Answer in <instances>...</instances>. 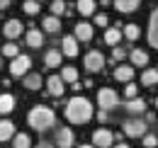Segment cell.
Returning a JSON list of instances; mask_svg holds the SVG:
<instances>
[{"instance_id":"37","label":"cell","mask_w":158,"mask_h":148,"mask_svg":"<svg viewBox=\"0 0 158 148\" xmlns=\"http://www.w3.org/2000/svg\"><path fill=\"white\" fill-rule=\"evenodd\" d=\"M98 121H102V124L107 121V109H100L98 112Z\"/></svg>"},{"instance_id":"36","label":"cell","mask_w":158,"mask_h":148,"mask_svg":"<svg viewBox=\"0 0 158 148\" xmlns=\"http://www.w3.org/2000/svg\"><path fill=\"white\" fill-rule=\"evenodd\" d=\"M107 22H110V19H107V15H105V12L95 15V24H98V27H107Z\"/></svg>"},{"instance_id":"2","label":"cell","mask_w":158,"mask_h":148,"mask_svg":"<svg viewBox=\"0 0 158 148\" xmlns=\"http://www.w3.org/2000/svg\"><path fill=\"white\" fill-rule=\"evenodd\" d=\"M27 124L34 131L44 134V131H49L56 124V114H54L51 107H46V105H37V107H32L29 114H27Z\"/></svg>"},{"instance_id":"43","label":"cell","mask_w":158,"mask_h":148,"mask_svg":"<svg viewBox=\"0 0 158 148\" xmlns=\"http://www.w3.org/2000/svg\"><path fill=\"white\" fill-rule=\"evenodd\" d=\"M0 68H2V56H0Z\"/></svg>"},{"instance_id":"13","label":"cell","mask_w":158,"mask_h":148,"mask_svg":"<svg viewBox=\"0 0 158 148\" xmlns=\"http://www.w3.org/2000/svg\"><path fill=\"white\" fill-rule=\"evenodd\" d=\"M124 109L129 112L131 117H136V114H143V112H146V102L136 95V97H131V100H127V102H124Z\"/></svg>"},{"instance_id":"12","label":"cell","mask_w":158,"mask_h":148,"mask_svg":"<svg viewBox=\"0 0 158 148\" xmlns=\"http://www.w3.org/2000/svg\"><path fill=\"white\" fill-rule=\"evenodd\" d=\"M61 51L68 56V58H76V56H78V39H76V34L63 37V41H61Z\"/></svg>"},{"instance_id":"14","label":"cell","mask_w":158,"mask_h":148,"mask_svg":"<svg viewBox=\"0 0 158 148\" xmlns=\"http://www.w3.org/2000/svg\"><path fill=\"white\" fill-rule=\"evenodd\" d=\"M2 34H5L7 39L22 37V22H20V19H7V22H5V27H2Z\"/></svg>"},{"instance_id":"23","label":"cell","mask_w":158,"mask_h":148,"mask_svg":"<svg viewBox=\"0 0 158 148\" xmlns=\"http://www.w3.org/2000/svg\"><path fill=\"white\" fill-rule=\"evenodd\" d=\"M24 88L32 90V92L41 90V75L39 73H27V75H24Z\"/></svg>"},{"instance_id":"38","label":"cell","mask_w":158,"mask_h":148,"mask_svg":"<svg viewBox=\"0 0 158 148\" xmlns=\"http://www.w3.org/2000/svg\"><path fill=\"white\" fill-rule=\"evenodd\" d=\"M34 148H56L54 143H49V141H41V143H37Z\"/></svg>"},{"instance_id":"21","label":"cell","mask_w":158,"mask_h":148,"mask_svg":"<svg viewBox=\"0 0 158 148\" xmlns=\"http://www.w3.org/2000/svg\"><path fill=\"white\" fill-rule=\"evenodd\" d=\"M139 2L141 0H114V7H117L119 12L129 15V12H136L139 10Z\"/></svg>"},{"instance_id":"1","label":"cell","mask_w":158,"mask_h":148,"mask_svg":"<svg viewBox=\"0 0 158 148\" xmlns=\"http://www.w3.org/2000/svg\"><path fill=\"white\" fill-rule=\"evenodd\" d=\"M93 117V102L83 95H73L66 105V119L71 124H85Z\"/></svg>"},{"instance_id":"31","label":"cell","mask_w":158,"mask_h":148,"mask_svg":"<svg viewBox=\"0 0 158 148\" xmlns=\"http://www.w3.org/2000/svg\"><path fill=\"white\" fill-rule=\"evenodd\" d=\"M39 2L37 0H24V5H22V10L27 12V15H39Z\"/></svg>"},{"instance_id":"5","label":"cell","mask_w":158,"mask_h":148,"mask_svg":"<svg viewBox=\"0 0 158 148\" xmlns=\"http://www.w3.org/2000/svg\"><path fill=\"white\" fill-rule=\"evenodd\" d=\"M83 66H85L88 73H100L105 68V56L100 54V51H88L85 58H83Z\"/></svg>"},{"instance_id":"40","label":"cell","mask_w":158,"mask_h":148,"mask_svg":"<svg viewBox=\"0 0 158 148\" xmlns=\"http://www.w3.org/2000/svg\"><path fill=\"white\" fill-rule=\"evenodd\" d=\"M78 148H98L95 143H83V146H78Z\"/></svg>"},{"instance_id":"10","label":"cell","mask_w":158,"mask_h":148,"mask_svg":"<svg viewBox=\"0 0 158 148\" xmlns=\"http://www.w3.org/2000/svg\"><path fill=\"white\" fill-rule=\"evenodd\" d=\"M148 44L158 49V7L151 12V17H148Z\"/></svg>"},{"instance_id":"20","label":"cell","mask_w":158,"mask_h":148,"mask_svg":"<svg viewBox=\"0 0 158 148\" xmlns=\"http://www.w3.org/2000/svg\"><path fill=\"white\" fill-rule=\"evenodd\" d=\"M12 109H15V97H12L10 92H2V95H0V114L7 117Z\"/></svg>"},{"instance_id":"28","label":"cell","mask_w":158,"mask_h":148,"mask_svg":"<svg viewBox=\"0 0 158 148\" xmlns=\"http://www.w3.org/2000/svg\"><path fill=\"white\" fill-rule=\"evenodd\" d=\"M32 146V138L27 134H15L12 136V148H29Z\"/></svg>"},{"instance_id":"25","label":"cell","mask_w":158,"mask_h":148,"mask_svg":"<svg viewBox=\"0 0 158 148\" xmlns=\"http://www.w3.org/2000/svg\"><path fill=\"white\" fill-rule=\"evenodd\" d=\"M122 37H124V34H122L119 24H117V27H110V29L105 32V44H110V46H117V44H119V39H122Z\"/></svg>"},{"instance_id":"17","label":"cell","mask_w":158,"mask_h":148,"mask_svg":"<svg viewBox=\"0 0 158 148\" xmlns=\"http://www.w3.org/2000/svg\"><path fill=\"white\" fill-rule=\"evenodd\" d=\"M24 41H27V46H32V49H41V44H44L41 29H29V32L24 34Z\"/></svg>"},{"instance_id":"8","label":"cell","mask_w":158,"mask_h":148,"mask_svg":"<svg viewBox=\"0 0 158 148\" xmlns=\"http://www.w3.org/2000/svg\"><path fill=\"white\" fill-rule=\"evenodd\" d=\"M93 143L98 148H110L112 143H114V134L110 129H98L95 134H93Z\"/></svg>"},{"instance_id":"22","label":"cell","mask_w":158,"mask_h":148,"mask_svg":"<svg viewBox=\"0 0 158 148\" xmlns=\"http://www.w3.org/2000/svg\"><path fill=\"white\" fill-rule=\"evenodd\" d=\"M141 85H146V88L158 85V68H146L141 73Z\"/></svg>"},{"instance_id":"18","label":"cell","mask_w":158,"mask_h":148,"mask_svg":"<svg viewBox=\"0 0 158 148\" xmlns=\"http://www.w3.org/2000/svg\"><path fill=\"white\" fill-rule=\"evenodd\" d=\"M41 27H44V32H49V34H59L61 29V19L56 15H49V17L41 19Z\"/></svg>"},{"instance_id":"35","label":"cell","mask_w":158,"mask_h":148,"mask_svg":"<svg viewBox=\"0 0 158 148\" xmlns=\"http://www.w3.org/2000/svg\"><path fill=\"white\" fill-rule=\"evenodd\" d=\"M136 95H139V88H136V85H131V83H129V85L124 88V97H127V100H131V97H136Z\"/></svg>"},{"instance_id":"33","label":"cell","mask_w":158,"mask_h":148,"mask_svg":"<svg viewBox=\"0 0 158 148\" xmlns=\"http://www.w3.org/2000/svg\"><path fill=\"white\" fill-rule=\"evenodd\" d=\"M141 138H143V148H156L158 146V136H153V134H143Z\"/></svg>"},{"instance_id":"32","label":"cell","mask_w":158,"mask_h":148,"mask_svg":"<svg viewBox=\"0 0 158 148\" xmlns=\"http://www.w3.org/2000/svg\"><path fill=\"white\" fill-rule=\"evenodd\" d=\"M51 15H56V17L66 15V2H63V0H54V2H51Z\"/></svg>"},{"instance_id":"42","label":"cell","mask_w":158,"mask_h":148,"mask_svg":"<svg viewBox=\"0 0 158 148\" xmlns=\"http://www.w3.org/2000/svg\"><path fill=\"white\" fill-rule=\"evenodd\" d=\"M153 105H156V109H158V97H156V102H153Z\"/></svg>"},{"instance_id":"3","label":"cell","mask_w":158,"mask_h":148,"mask_svg":"<svg viewBox=\"0 0 158 148\" xmlns=\"http://www.w3.org/2000/svg\"><path fill=\"white\" fill-rule=\"evenodd\" d=\"M98 105H100V109H107V112L117 109L119 107V95L112 88H102V90H98Z\"/></svg>"},{"instance_id":"11","label":"cell","mask_w":158,"mask_h":148,"mask_svg":"<svg viewBox=\"0 0 158 148\" xmlns=\"http://www.w3.org/2000/svg\"><path fill=\"white\" fill-rule=\"evenodd\" d=\"M73 34H76L78 41H90L93 34H95V27H93V24H88V22H78V24H76V29H73Z\"/></svg>"},{"instance_id":"15","label":"cell","mask_w":158,"mask_h":148,"mask_svg":"<svg viewBox=\"0 0 158 148\" xmlns=\"http://www.w3.org/2000/svg\"><path fill=\"white\" fill-rule=\"evenodd\" d=\"M61 58H63V51L49 49V51L44 54V66H46V68H56V66H61Z\"/></svg>"},{"instance_id":"19","label":"cell","mask_w":158,"mask_h":148,"mask_svg":"<svg viewBox=\"0 0 158 148\" xmlns=\"http://www.w3.org/2000/svg\"><path fill=\"white\" fill-rule=\"evenodd\" d=\"M131 78H134V66H117L114 80H119V83H131Z\"/></svg>"},{"instance_id":"26","label":"cell","mask_w":158,"mask_h":148,"mask_svg":"<svg viewBox=\"0 0 158 148\" xmlns=\"http://www.w3.org/2000/svg\"><path fill=\"white\" fill-rule=\"evenodd\" d=\"M129 58H131V66H146L148 63V54L143 49H131Z\"/></svg>"},{"instance_id":"30","label":"cell","mask_w":158,"mask_h":148,"mask_svg":"<svg viewBox=\"0 0 158 148\" xmlns=\"http://www.w3.org/2000/svg\"><path fill=\"white\" fill-rule=\"evenodd\" d=\"M0 54L2 56H7V58H15V56L20 54V49H17V44H12V41H7L2 49H0Z\"/></svg>"},{"instance_id":"34","label":"cell","mask_w":158,"mask_h":148,"mask_svg":"<svg viewBox=\"0 0 158 148\" xmlns=\"http://www.w3.org/2000/svg\"><path fill=\"white\" fill-rule=\"evenodd\" d=\"M127 58V51L122 46H112V61H124Z\"/></svg>"},{"instance_id":"39","label":"cell","mask_w":158,"mask_h":148,"mask_svg":"<svg viewBox=\"0 0 158 148\" xmlns=\"http://www.w3.org/2000/svg\"><path fill=\"white\" fill-rule=\"evenodd\" d=\"M7 5H10V0H0V10H5Z\"/></svg>"},{"instance_id":"6","label":"cell","mask_w":158,"mask_h":148,"mask_svg":"<svg viewBox=\"0 0 158 148\" xmlns=\"http://www.w3.org/2000/svg\"><path fill=\"white\" fill-rule=\"evenodd\" d=\"M29 66H32V58L27 54H17L12 58V63H10V73L15 75V78H22V75H27Z\"/></svg>"},{"instance_id":"16","label":"cell","mask_w":158,"mask_h":148,"mask_svg":"<svg viewBox=\"0 0 158 148\" xmlns=\"http://www.w3.org/2000/svg\"><path fill=\"white\" fill-rule=\"evenodd\" d=\"M15 134H17V131H15V124H12L10 119H2V121H0V143L12 141Z\"/></svg>"},{"instance_id":"4","label":"cell","mask_w":158,"mask_h":148,"mask_svg":"<svg viewBox=\"0 0 158 148\" xmlns=\"http://www.w3.org/2000/svg\"><path fill=\"white\" fill-rule=\"evenodd\" d=\"M122 129H124V134H127L129 138H141V136L146 134V129H148V124H146L143 119L131 117V119H127V121L122 124Z\"/></svg>"},{"instance_id":"41","label":"cell","mask_w":158,"mask_h":148,"mask_svg":"<svg viewBox=\"0 0 158 148\" xmlns=\"http://www.w3.org/2000/svg\"><path fill=\"white\" fill-rule=\"evenodd\" d=\"M114 148H129L127 143H114Z\"/></svg>"},{"instance_id":"29","label":"cell","mask_w":158,"mask_h":148,"mask_svg":"<svg viewBox=\"0 0 158 148\" xmlns=\"http://www.w3.org/2000/svg\"><path fill=\"white\" fill-rule=\"evenodd\" d=\"M61 78H63V83H76L78 80V71L73 66H63L61 68Z\"/></svg>"},{"instance_id":"27","label":"cell","mask_w":158,"mask_h":148,"mask_svg":"<svg viewBox=\"0 0 158 148\" xmlns=\"http://www.w3.org/2000/svg\"><path fill=\"white\" fill-rule=\"evenodd\" d=\"M122 34L129 39V41H136L141 37V29H139V24H124V29H122Z\"/></svg>"},{"instance_id":"7","label":"cell","mask_w":158,"mask_h":148,"mask_svg":"<svg viewBox=\"0 0 158 148\" xmlns=\"http://www.w3.org/2000/svg\"><path fill=\"white\" fill-rule=\"evenodd\" d=\"M73 143H76L73 129L59 126V129H56V136H54V146H56V148H73Z\"/></svg>"},{"instance_id":"9","label":"cell","mask_w":158,"mask_h":148,"mask_svg":"<svg viewBox=\"0 0 158 148\" xmlns=\"http://www.w3.org/2000/svg\"><path fill=\"white\" fill-rule=\"evenodd\" d=\"M46 92L51 95V97H61V95L66 92V83H63L61 75H51L46 80Z\"/></svg>"},{"instance_id":"24","label":"cell","mask_w":158,"mask_h":148,"mask_svg":"<svg viewBox=\"0 0 158 148\" xmlns=\"http://www.w3.org/2000/svg\"><path fill=\"white\" fill-rule=\"evenodd\" d=\"M76 7H78V12L83 15V17H90V15L95 12L98 2H95V0H78V2H76Z\"/></svg>"}]
</instances>
